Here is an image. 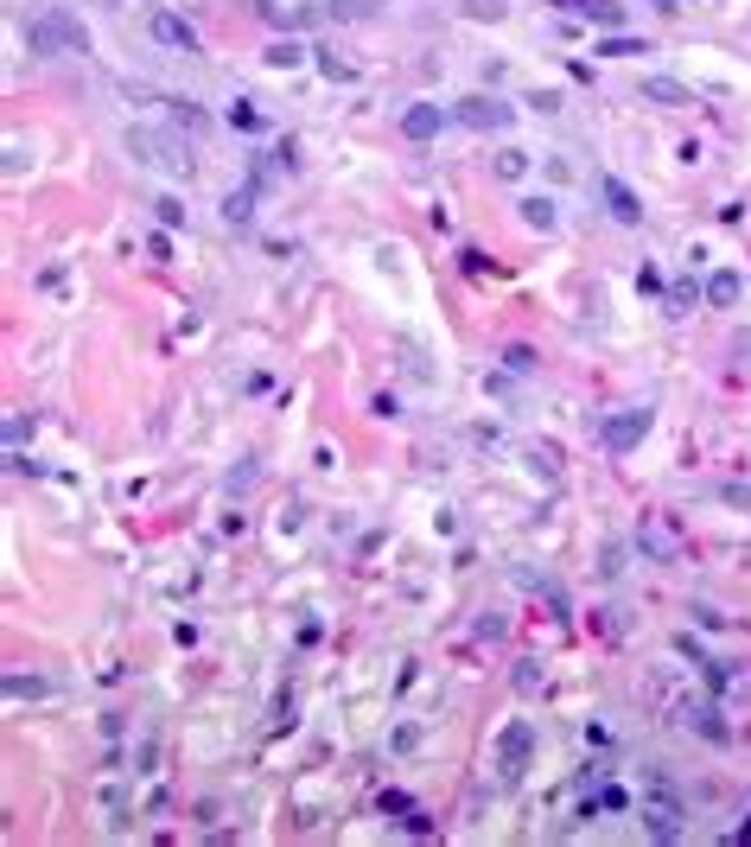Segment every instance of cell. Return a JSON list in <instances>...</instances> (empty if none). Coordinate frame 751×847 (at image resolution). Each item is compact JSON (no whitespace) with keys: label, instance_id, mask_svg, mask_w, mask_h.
Wrapping results in <instances>:
<instances>
[{"label":"cell","instance_id":"obj_2","mask_svg":"<svg viewBox=\"0 0 751 847\" xmlns=\"http://www.w3.org/2000/svg\"><path fill=\"white\" fill-rule=\"evenodd\" d=\"M688 726H701V733L713 739V746H726V739H732V733H726V720H713V707H694V714H688Z\"/></svg>","mask_w":751,"mask_h":847},{"label":"cell","instance_id":"obj_3","mask_svg":"<svg viewBox=\"0 0 751 847\" xmlns=\"http://www.w3.org/2000/svg\"><path fill=\"white\" fill-rule=\"evenodd\" d=\"M153 32H160L166 45H191V26H185V20H172V13H160V20H153Z\"/></svg>","mask_w":751,"mask_h":847},{"label":"cell","instance_id":"obj_6","mask_svg":"<svg viewBox=\"0 0 751 847\" xmlns=\"http://www.w3.org/2000/svg\"><path fill=\"white\" fill-rule=\"evenodd\" d=\"M739 841H751V816H745V828H739Z\"/></svg>","mask_w":751,"mask_h":847},{"label":"cell","instance_id":"obj_1","mask_svg":"<svg viewBox=\"0 0 751 847\" xmlns=\"http://www.w3.org/2000/svg\"><path fill=\"white\" fill-rule=\"evenodd\" d=\"M529 739H535V733H529V720H516L510 733H503V777H516V771H522V758H529Z\"/></svg>","mask_w":751,"mask_h":847},{"label":"cell","instance_id":"obj_5","mask_svg":"<svg viewBox=\"0 0 751 847\" xmlns=\"http://www.w3.org/2000/svg\"><path fill=\"white\" fill-rule=\"evenodd\" d=\"M650 96H656V102H681V83H662V77H656V83H650Z\"/></svg>","mask_w":751,"mask_h":847},{"label":"cell","instance_id":"obj_4","mask_svg":"<svg viewBox=\"0 0 751 847\" xmlns=\"http://www.w3.org/2000/svg\"><path fill=\"white\" fill-rule=\"evenodd\" d=\"M433 128H440V115H433V109H414L408 115V134H433Z\"/></svg>","mask_w":751,"mask_h":847}]
</instances>
